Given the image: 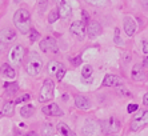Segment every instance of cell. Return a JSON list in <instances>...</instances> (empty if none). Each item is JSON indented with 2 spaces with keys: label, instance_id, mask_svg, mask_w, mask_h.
<instances>
[{
  "label": "cell",
  "instance_id": "ac0fdd59",
  "mask_svg": "<svg viewBox=\"0 0 148 136\" xmlns=\"http://www.w3.org/2000/svg\"><path fill=\"white\" fill-rule=\"evenodd\" d=\"M103 85L104 87H112V85H120V80L116 75H107L103 80Z\"/></svg>",
  "mask_w": 148,
  "mask_h": 136
},
{
  "label": "cell",
  "instance_id": "484cf974",
  "mask_svg": "<svg viewBox=\"0 0 148 136\" xmlns=\"http://www.w3.org/2000/svg\"><path fill=\"white\" fill-rule=\"evenodd\" d=\"M92 72H93V69H92V67H91L90 64L83 65L82 76H83V78H84V79H88V78H91V75H92Z\"/></svg>",
  "mask_w": 148,
  "mask_h": 136
},
{
  "label": "cell",
  "instance_id": "d4e9b609",
  "mask_svg": "<svg viewBox=\"0 0 148 136\" xmlns=\"http://www.w3.org/2000/svg\"><path fill=\"white\" fill-rule=\"evenodd\" d=\"M116 93H117V96H120V98H132L131 91L128 88H125V87H123V85H117Z\"/></svg>",
  "mask_w": 148,
  "mask_h": 136
},
{
  "label": "cell",
  "instance_id": "5bb4252c",
  "mask_svg": "<svg viewBox=\"0 0 148 136\" xmlns=\"http://www.w3.org/2000/svg\"><path fill=\"white\" fill-rule=\"evenodd\" d=\"M83 129H84V133H86L87 136H96L95 131H99V127H97V124L93 123L92 120H88V122L84 124Z\"/></svg>",
  "mask_w": 148,
  "mask_h": 136
},
{
  "label": "cell",
  "instance_id": "1f68e13d",
  "mask_svg": "<svg viewBox=\"0 0 148 136\" xmlns=\"http://www.w3.org/2000/svg\"><path fill=\"white\" fill-rule=\"evenodd\" d=\"M66 67L63 65L62 68H60V71L58 72V75H56V78H58V80H63V78H64V75H66Z\"/></svg>",
  "mask_w": 148,
  "mask_h": 136
},
{
  "label": "cell",
  "instance_id": "3957f363",
  "mask_svg": "<svg viewBox=\"0 0 148 136\" xmlns=\"http://www.w3.org/2000/svg\"><path fill=\"white\" fill-rule=\"evenodd\" d=\"M148 124V109H139L131 122L132 131H139Z\"/></svg>",
  "mask_w": 148,
  "mask_h": 136
},
{
  "label": "cell",
  "instance_id": "6da1fadb",
  "mask_svg": "<svg viewBox=\"0 0 148 136\" xmlns=\"http://www.w3.org/2000/svg\"><path fill=\"white\" fill-rule=\"evenodd\" d=\"M14 23L21 34H29L31 28V17H29V12L24 8L17 10L14 15Z\"/></svg>",
  "mask_w": 148,
  "mask_h": 136
},
{
  "label": "cell",
  "instance_id": "7402d4cb",
  "mask_svg": "<svg viewBox=\"0 0 148 136\" xmlns=\"http://www.w3.org/2000/svg\"><path fill=\"white\" fill-rule=\"evenodd\" d=\"M53 133H55V128L51 123H45L41 127V136H53Z\"/></svg>",
  "mask_w": 148,
  "mask_h": 136
},
{
  "label": "cell",
  "instance_id": "52a82bcc",
  "mask_svg": "<svg viewBox=\"0 0 148 136\" xmlns=\"http://www.w3.org/2000/svg\"><path fill=\"white\" fill-rule=\"evenodd\" d=\"M69 31L71 34L75 36L77 40H83L86 38V32H87V27H86V23L84 21H80V20H76L71 24L69 27Z\"/></svg>",
  "mask_w": 148,
  "mask_h": 136
},
{
  "label": "cell",
  "instance_id": "4fadbf2b",
  "mask_svg": "<svg viewBox=\"0 0 148 136\" xmlns=\"http://www.w3.org/2000/svg\"><path fill=\"white\" fill-rule=\"evenodd\" d=\"M131 78L134 79L135 82H141V80H144L145 75H144L143 65H140V64L134 65V68H132V72H131Z\"/></svg>",
  "mask_w": 148,
  "mask_h": 136
},
{
  "label": "cell",
  "instance_id": "9c48e42d",
  "mask_svg": "<svg viewBox=\"0 0 148 136\" xmlns=\"http://www.w3.org/2000/svg\"><path fill=\"white\" fill-rule=\"evenodd\" d=\"M58 11L62 19H67L72 12V8H71L68 1H58Z\"/></svg>",
  "mask_w": 148,
  "mask_h": 136
},
{
  "label": "cell",
  "instance_id": "277c9868",
  "mask_svg": "<svg viewBox=\"0 0 148 136\" xmlns=\"http://www.w3.org/2000/svg\"><path fill=\"white\" fill-rule=\"evenodd\" d=\"M53 89H55V83L52 82L51 79H47L43 83V87H41L40 95H39V102L44 103V102L51 100L53 98Z\"/></svg>",
  "mask_w": 148,
  "mask_h": 136
},
{
  "label": "cell",
  "instance_id": "8992f818",
  "mask_svg": "<svg viewBox=\"0 0 148 136\" xmlns=\"http://www.w3.org/2000/svg\"><path fill=\"white\" fill-rule=\"evenodd\" d=\"M40 49L45 54H56V52H59V45L53 38L47 36L40 41Z\"/></svg>",
  "mask_w": 148,
  "mask_h": 136
},
{
  "label": "cell",
  "instance_id": "ffe728a7",
  "mask_svg": "<svg viewBox=\"0 0 148 136\" xmlns=\"http://www.w3.org/2000/svg\"><path fill=\"white\" fill-rule=\"evenodd\" d=\"M1 73H3L4 78H8V79H14L15 78V69L12 67H10L8 64H3L1 65Z\"/></svg>",
  "mask_w": 148,
  "mask_h": 136
},
{
  "label": "cell",
  "instance_id": "74e56055",
  "mask_svg": "<svg viewBox=\"0 0 148 136\" xmlns=\"http://www.w3.org/2000/svg\"><path fill=\"white\" fill-rule=\"evenodd\" d=\"M143 5H144L145 8H148V1H143Z\"/></svg>",
  "mask_w": 148,
  "mask_h": 136
},
{
  "label": "cell",
  "instance_id": "83f0119b",
  "mask_svg": "<svg viewBox=\"0 0 148 136\" xmlns=\"http://www.w3.org/2000/svg\"><path fill=\"white\" fill-rule=\"evenodd\" d=\"M114 40H115V44L120 45V47L124 44L123 40H121V38H120V34H119V28H115V36H114Z\"/></svg>",
  "mask_w": 148,
  "mask_h": 136
},
{
  "label": "cell",
  "instance_id": "d6986e66",
  "mask_svg": "<svg viewBox=\"0 0 148 136\" xmlns=\"http://www.w3.org/2000/svg\"><path fill=\"white\" fill-rule=\"evenodd\" d=\"M62 67H63V64H60L59 61L52 60V61H49V63H48V68H47V71H48L49 75H55L56 76Z\"/></svg>",
  "mask_w": 148,
  "mask_h": 136
},
{
  "label": "cell",
  "instance_id": "d590c367",
  "mask_svg": "<svg viewBox=\"0 0 148 136\" xmlns=\"http://www.w3.org/2000/svg\"><path fill=\"white\" fill-rule=\"evenodd\" d=\"M143 67H147L148 68V55L144 58V60H143Z\"/></svg>",
  "mask_w": 148,
  "mask_h": 136
},
{
  "label": "cell",
  "instance_id": "44dd1931",
  "mask_svg": "<svg viewBox=\"0 0 148 136\" xmlns=\"http://www.w3.org/2000/svg\"><path fill=\"white\" fill-rule=\"evenodd\" d=\"M14 109H15V103L14 102H8L3 106L1 109V115L4 116H12L14 115Z\"/></svg>",
  "mask_w": 148,
  "mask_h": 136
},
{
  "label": "cell",
  "instance_id": "d6a6232c",
  "mask_svg": "<svg viewBox=\"0 0 148 136\" xmlns=\"http://www.w3.org/2000/svg\"><path fill=\"white\" fill-rule=\"evenodd\" d=\"M71 63L73 65H80L82 64V56H76L75 59H71Z\"/></svg>",
  "mask_w": 148,
  "mask_h": 136
},
{
  "label": "cell",
  "instance_id": "8d00e7d4",
  "mask_svg": "<svg viewBox=\"0 0 148 136\" xmlns=\"http://www.w3.org/2000/svg\"><path fill=\"white\" fill-rule=\"evenodd\" d=\"M25 136H39L36 132H34V131H31V132H28V133H25Z\"/></svg>",
  "mask_w": 148,
  "mask_h": 136
},
{
  "label": "cell",
  "instance_id": "cb8c5ba5",
  "mask_svg": "<svg viewBox=\"0 0 148 136\" xmlns=\"http://www.w3.org/2000/svg\"><path fill=\"white\" fill-rule=\"evenodd\" d=\"M4 88H5V92H7L10 96H12L14 93H16L17 89H19V84L17 83H5L4 84Z\"/></svg>",
  "mask_w": 148,
  "mask_h": 136
},
{
  "label": "cell",
  "instance_id": "2e32d148",
  "mask_svg": "<svg viewBox=\"0 0 148 136\" xmlns=\"http://www.w3.org/2000/svg\"><path fill=\"white\" fill-rule=\"evenodd\" d=\"M75 106L77 107L79 109H88L91 104H90V100H88L86 96L77 95L75 98Z\"/></svg>",
  "mask_w": 148,
  "mask_h": 136
},
{
  "label": "cell",
  "instance_id": "603a6c76",
  "mask_svg": "<svg viewBox=\"0 0 148 136\" xmlns=\"http://www.w3.org/2000/svg\"><path fill=\"white\" fill-rule=\"evenodd\" d=\"M35 112V107L31 106V104H27V106L21 107L20 109V115L23 116V117H29V116H32Z\"/></svg>",
  "mask_w": 148,
  "mask_h": 136
},
{
  "label": "cell",
  "instance_id": "5b68a950",
  "mask_svg": "<svg viewBox=\"0 0 148 136\" xmlns=\"http://www.w3.org/2000/svg\"><path fill=\"white\" fill-rule=\"evenodd\" d=\"M100 127H101V131L104 133H115L120 129V123L116 117H110V119H106L103 122H100Z\"/></svg>",
  "mask_w": 148,
  "mask_h": 136
},
{
  "label": "cell",
  "instance_id": "9a60e30c",
  "mask_svg": "<svg viewBox=\"0 0 148 136\" xmlns=\"http://www.w3.org/2000/svg\"><path fill=\"white\" fill-rule=\"evenodd\" d=\"M1 39H3L4 43H11L16 39V32L11 28H4L1 31Z\"/></svg>",
  "mask_w": 148,
  "mask_h": 136
},
{
  "label": "cell",
  "instance_id": "4dcf8cb0",
  "mask_svg": "<svg viewBox=\"0 0 148 136\" xmlns=\"http://www.w3.org/2000/svg\"><path fill=\"white\" fill-rule=\"evenodd\" d=\"M127 111L130 113H134V112H138L139 111V107H138V104H135V103H132V104H128V107H127Z\"/></svg>",
  "mask_w": 148,
  "mask_h": 136
},
{
  "label": "cell",
  "instance_id": "e575fe53",
  "mask_svg": "<svg viewBox=\"0 0 148 136\" xmlns=\"http://www.w3.org/2000/svg\"><path fill=\"white\" fill-rule=\"evenodd\" d=\"M143 104H144L145 107H148V93H145V95L143 96Z\"/></svg>",
  "mask_w": 148,
  "mask_h": 136
},
{
  "label": "cell",
  "instance_id": "ba28073f",
  "mask_svg": "<svg viewBox=\"0 0 148 136\" xmlns=\"http://www.w3.org/2000/svg\"><path fill=\"white\" fill-rule=\"evenodd\" d=\"M24 55H25V49L23 45H15L12 49H11L10 52V60L11 63L14 65H19L23 61V59H24Z\"/></svg>",
  "mask_w": 148,
  "mask_h": 136
},
{
  "label": "cell",
  "instance_id": "7c38bea8",
  "mask_svg": "<svg viewBox=\"0 0 148 136\" xmlns=\"http://www.w3.org/2000/svg\"><path fill=\"white\" fill-rule=\"evenodd\" d=\"M43 112L47 116H62L63 115V111L60 109V107L56 103H51L49 106H45L43 108Z\"/></svg>",
  "mask_w": 148,
  "mask_h": 136
},
{
  "label": "cell",
  "instance_id": "836d02e7",
  "mask_svg": "<svg viewBox=\"0 0 148 136\" xmlns=\"http://www.w3.org/2000/svg\"><path fill=\"white\" fill-rule=\"evenodd\" d=\"M143 52H144L145 55H148V41L143 43Z\"/></svg>",
  "mask_w": 148,
  "mask_h": 136
},
{
  "label": "cell",
  "instance_id": "8fae6325",
  "mask_svg": "<svg viewBox=\"0 0 148 136\" xmlns=\"http://www.w3.org/2000/svg\"><path fill=\"white\" fill-rule=\"evenodd\" d=\"M87 34L91 39L96 38L101 34V25L97 21H90V24L87 25Z\"/></svg>",
  "mask_w": 148,
  "mask_h": 136
},
{
  "label": "cell",
  "instance_id": "f1b7e54d",
  "mask_svg": "<svg viewBox=\"0 0 148 136\" xmlns=\"http://www.w3.org/2000/svg\"><path fill=\"white\" fill-rule=\"evenodd\" d=\"M29 99H31V95H29V93H24V95L19 96V98L15 100V104H20V103L27 102V100H29Z\"/></svg>",
  "mask_w": 148,
  "mask_h": 136
},
{
  "label": "cell",
  "instance_id": "4316f807",
  "mask_svg": "<svg viewBox=\"0 0 148 136\" xmlns=\"http://www.w3.org/2000/svg\"><path fill=\"white\" fill-rule=\"evenodd\" d=\"M59 17H60L59 11H51V14L48 15V21H49V23H55Z\"/></svg>",
  "mask_w": 148,
  "mask_h": 136
},
{
  "label": "cell",
  "instance_id": "e0dca14e",
  "mask_svg": "<svg viewBox=\"0 0 148 136\" xmlns=\"http://www.w3.org/2000/svg\"><path fill=\"white\" fill-rule=\"evenodd\" d=\"M56 129H58V132L62 136H76V133L67 126L66 123H59L58 127H56Z\"/></svg>",
  "mask_w": 148,
  "mask_h": 136
},
{
  "label": "cell",
  "instance_id": "f546056e",
  "mask_svg": "<svg viewBox=\"0 0 148 136\" xmlns=\"http://www.w3.org/2000/svg\"><path fill=\"white\" fill-rule=\"evenodd\" d=\"M28 36H29V40H31V41L38 40V39L40 38V35H39V32H38L36 30H34V28H32V30L29 31V34H28Z\"/></svg>",
  "mask_w": 148,
  "mask_h": 136
},
{
  "label": "cell",
  "instance_id": "7a4b0ae2",
  "mask_svg": "<svg viewBox=\"0 0 148 136\" xmlns=\"http://www.w3.org/2000/svg\"><path fill=\"white\" fill-rule=\"evenodd\" d=\"M43 69V60L38 52H29L25 63V71L29 76H38Z\"/></svg>",
  "mask_w": 148,
  "mask_h": 136
},
{
  "label": "cell",
  "instance_id": "30bf717a",
  "mask_svg": "<svg viewBox=\"0 0 148 136\" xmlns=\"http://www.w3.org/2000/svg\"><path fill=\"white\" fill-rule=\"evenodd\" d=\"M124 31H125V34H127V36H134L135 31H136V23H135V20L132 19V17L130 16H125L124 17Z\"/></svg>",
  "mask_w": 148,
  "mask_h": 136
}]
</instances>
